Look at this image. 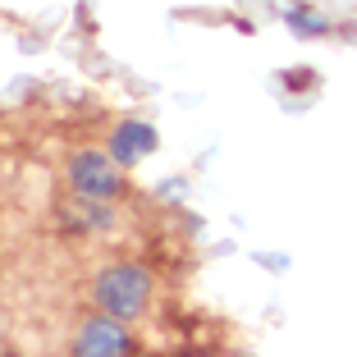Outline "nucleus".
Returning a JSON list of instances; mask_svg holds the SVG:
<instances>
[{
  "label": "nucleus",
  "mask_w": 357,
  "mask_h": 357,
  "mask_svg": "<svg viewBox=\"0 0 357 357\" xmlns=\"http://www.w3.org/2000/svg\"><path fill=\"white\" fill-rule=\"evenodd\" d=\"M156 142H160L156 124H147V119H119L115 133H110V151L105 156L115 160L119 169H133L137 160H147L156 151Z\"/></svg>",
  "instance_id": "obj_4"
},
{
  "label": "nucleus",
  "mask_w": 357,
  "mask_h": 357,
  "mask_svg": "<svg viewBox=\"0 0 357 357\" xmlns=\"http://www.w3.org/2000/svg\"><path fill=\"white\" fill-rule=\"evenodd\" d=\"M151 289H156V280H151L147 266L137 261H115L105 266L101 275L92 280V303L101 316H110V321H137V316L147 312L151 303Z\"/></svg>",
  "instance_id": "obj_1"
},
{
  "label": "nucleus",
  "mask_w": 357,
  "mask_h": 357,
  "mask_svg": "<svg viewBox=\"0 0 357 357\" xmlns=\"http://www.w3.org/2000/svg\"><path fill=\"white\" fill-rule=\"evenodd\" d=\"M69 357H133V330L124 321H110V316H87L74 335Z\"/></svg>",
  "instance_id": "obj_3"
},
{
  "label": "nucleus",
  "mask_w": 357,
  "mask_h": 357,
  "mask_svg": "<svg viewBox=\"0 0 357 357\" xmlns=\"http://www.w3.org/2000/svg\"><path fill=\"white\" fill-rule=\"evenodd\" d=\"M284 23H289V32H298V37H326L330 32V19L316 14L312 5H289V10H284Z\"/></svg>",
  "instance_id": "obj_6"
},
{
  "label": "nucleus",
  "mask_w": 357,
  "mask_h": 357,
  "mask_svg": "<svg viewBox=\"0 0 357 357\" xmlns=\"http://www.w3.org/2000/svg\"><path fill=\"white\" fill-rule=\"evenodd\" d=\"M64 178H69L74 197H83V202H115L124 192V169L105 151H92V147L69 156V174Z\"/></svg>",
  "instance_id": "obj_2"
},
{
  "label": "nucleus",
  "mask_w": 357,
  "mask_h": 357,
  "mask_svg": "<svg viewBox=\"0 0 357 357\" xmlns=\"http://www.w3.org/2000/svg\"><path fill=\"white\" fill-rule=\"evenodd\" d=\"M64 225H69V229H110V225H115V215H110V202H83L78 197V206H69L64 211Z\"/></svg>",
  "instance_id": "obj_5"
}]
</instances>
